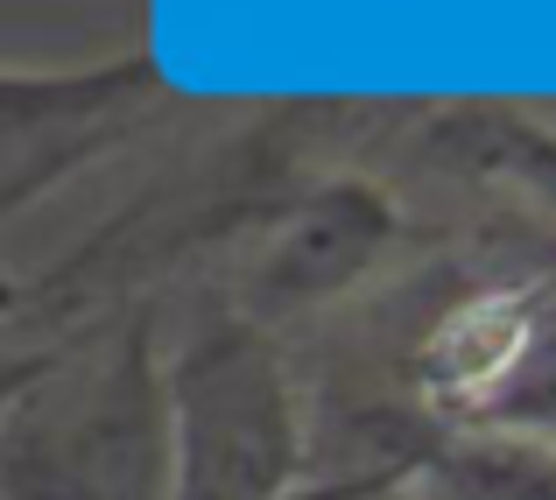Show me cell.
<instances>
[{
    "instance_id": "6da1fadb",
    "label": "cell",
    "mask_w": 556,
    "mask_h": 500,
    "mask_svg": "<svg viewBox=\"0 0 556 500\" xmlns=\"http://www.w3.org/2000/svg\"><path fill=\"white\" fill-rule=\"evenodd\" d=\"M0 500H177L163 303L8 352L0 388Z\"/></svg>"
},
{
    "instance_id": "7a4b0ae2",
    "label": "cell",
    "mask_w": 556,
    "mask_h": 500,
    "mask_svg": "<svg viewBox=\"0 0 556 500\" xmlns=\"http://www.w3.org/2000/svg\"><path fill=\"white\" fill-rule=\"evenodd\" d=\"M177 500H296L311 473V380L282 332L212 297L169 346Z\"/></svg>"
},
{
    "instance_id": "3957f363",
    "label": "cell",
    "mask_w": 556,
    "mask_h": 500,
    "mask_svg": "<svg viewBox=\"0 0 556 500\" xmlns=\"http://www.w3.org/2000/svg\"><path fill=\"white\" fill-rule=\"evenodd\" d=\"M402 240H422V226H408V212L374 184L367 170L311 176L303 190H289L282 212L247 240L240 283L218 289L232 311H247L254 325L289 332L296 317L339 303L345 289H359L374 268H388L402 254Z\"/></svg>"
},
{
    "instance_id": "277c9868",
    "label": "cell",
    "mask_w": 556,
    "mask_h": 500,
    "mask_svg": "<svg viewBox=\"0 0 556 500\" xmlns=\"http://www.w3.org/2000/svg\"><path fill=\"white\" fill-rule=\"evenodd\" d=\"M402 149L416 170L479 184L529 218H556V127L529 121L493 99H458V107H359V155Z\"/></svg>"
},
{
    "instance_id": "5b68a950",
    "label": "cell",
    "mask_w": 556,
    "mask_h": 500,
    "mask_svg": "<svg viewBox=\"0 0 556 500\" xmlns=\"http://www.w3.org/2000/svg\"><path fill=\"white\" fill-rule=\"evenodd\" d=\"M465 254L507 261V268H535V275H556V218H529V212H507V204H493V212L479 218V233L465 240Z\"/></svg>"
}]
</instances>
